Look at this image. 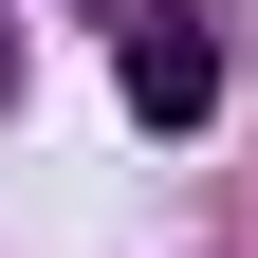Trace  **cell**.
<instances>
[{"instance_id": "3", "label": "cell", "mask_w": 258, "mask_h": 258, "mask_svg": "<svg viewBox=\"0 0 258 258\" xmlns=\"http://www.w3.org/2000/svg\"><path fill=\"white\" fill-rule=\"evenodd\" d=\"M92 19H111V0H92Z\"/></svg>"}, {"instance_id": "2", "label": "cell", "mask_w": 258, "mask_h": 258, "mask_svg": "<svg viewBox=\"0 0 258 258\" xmlns=\"http://www.w3.org/2000/svg\"><path fill=\"white\" fill-rule=\"evenodd\" d=\"M0 92H19V37H0Z\"/></svg>"}, {"instance_id": "1", "label": "cell", "mask_w": 258, "mask_h": 258, "mask_svg": "<svg viewBox=\"0 0 258 258\" xmlns=\"http://www.w3.org/2000/svg\"><path fill=\"white\" fill-rule=\"evenodd\" d=\"M111 74H129V111H148V129H203V111H221V37L184 19V0L111 19Z\"/></svg>"}]
</instances>
